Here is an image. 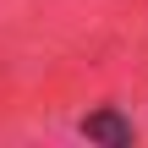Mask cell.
<instances>
[{
  "label": "cell",
  "mask_w": 148,
  "mask_h": 148,
  "mask_svg": "<svg viewBox=\"0 0 148 148\" xmlns=\"http://www.w3.org/2000/svg\"><path fill=\"white\" fill-rule=\"evenodd\" d=\"M82 132H88V137H110V143H126V137H132V126H121L115 115H99V121H88Z\"/></svg>",
  "instance_id": "6da1fadb"
}]
</instances>
